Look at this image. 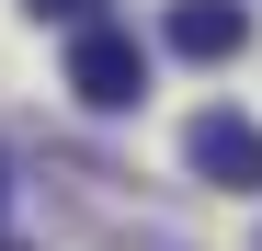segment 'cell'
<instances>
[{
    "mask_svg": "<svg viewBox=\"0 0 262 251\" xmlns=\"http://www.w3.org/2000/svg\"><path fill=\"white\" fill-rule=\"evenodd\" d=\"M69 92L92 103V114H125V103L148 92V46H137L125 23H80V34H69Z\"/></svg>",
    "mask_w": 262,
    "mask_h": 251,
    "instance_id": "cell-1",
    "label": "cell"
},
{
    "mask_svg": "<svg viewBox=\"0 0 262 251\" xmlns=\"http://www.w3.org/2000/svg\"><path fill=\"white\" fill-rule=\"evenodd\" d=\"M171 57H194V69H228L239 46H251V12H239V0H171Z\"/></svg>",
    "mask_w": 262,
    "mask_h": 251,
    "instance_id": "cell-3",
    "label": "cell"
},
{
    "mask_svg": "<svg viewBox=\"0 0 262 251\" xmlns=\"http://www.w3.org/2000/svg\"><path fill=\"white\" fill-rule=\"evenodd\" d=\"M0 205H12V160H0Z\"/></svg>",
    "mask_w": 262,
    "mask_h": 251,
    "instance_id": "cell-5",
    "label": "cell"
},
{
    "mask_svg": "<svg viewBox=\"0 0 262 251\" xmlns=\"http://www.w3.org/2000/svg\"><path fill=\"white\" fill-rule=\"evenodd\" d=\"M0 251H23V240H0Z\"/></svg>",
    "mask_w": 262,
    "mask_h": 251,
    "instance_id": "cell-6",
    "label": "cell"
},
{
    "mask_svg": "<svg viewBox=\"0 0 262 251\" xmlns=\"http://www.w3.org/2000/svg\"><path fill=\"white\" fill-rule=\"evenodd\" d=\"M183 160H194L216 194H262V126L228 114V103H205V114L183 126Z\"/></svg>",
    "mask_w": 262,
    "mask_h": 251,
    "instance_id": "cell-2",
    "label": "cell"
},
{
    "mask_svg": "<svg viewBox=\"0 0 262 251\" xmlns=\"http://www.w3.org/2000/svg\"><path fill=\"white\" fill-rule=\"evenodd\" d=\"M23 12H34V23H69V34H80V23H103V0H23Z\"/></svg>",
    "mask_w": 262,
    "mask_h": 251,
    "instance_id": "cell-4",
    "label": "cell"
}]
</instances>
